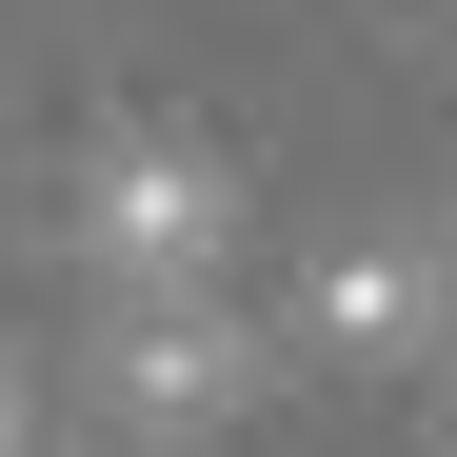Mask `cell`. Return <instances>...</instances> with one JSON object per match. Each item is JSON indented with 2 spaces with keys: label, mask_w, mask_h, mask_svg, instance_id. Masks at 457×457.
<instances>
[{
  "label": "cell",
  "mask_w": 457,
  "mask_h": 457,
  "mask_svg": "<svg viewBox=\"0 0 457 457\" xmlns=\"http://www.w3.org/2000/svg\"><path fill=\"white\" fill-rule=\"evenodd\" d=\"M60 239H80L100 319H120V298H219V259H239V179H219L199 139H120V160L60 199Z\"/></svg>",
  "instance_id": "cell-1"
},
{
  "label": "cell",
  "mask_w": 457,
  "mask_h": 457,
  "mask_svg": "<svg viewBox=\"0 0 457 457\" xmlns=\"http://www.w3.org/2000/svg\"><path fill=\"white\" fill-rule=\"evenodd\" d=\"M100 398H120L139 437H219V418L259 398L239 298H120V319H100Z\"/></svg>",
  "instance_id": "cell-2"
},
{
  "label": "cell",
  "mask_w": 457,
  "mask_h": 457,
  "mask_svg": "<svg viewBox=\"0 0 457 457\" xmlns=\"http://www.w3.org/2000/svg\"><path fill=\"white\" fill-rule=\"evenodd\" d=\"M298 338H319V358H398V338H418V259H398V239H338L319 298H298Z\"/></svg>",
  "instance_id": "cell-3"
}]
</instances>
